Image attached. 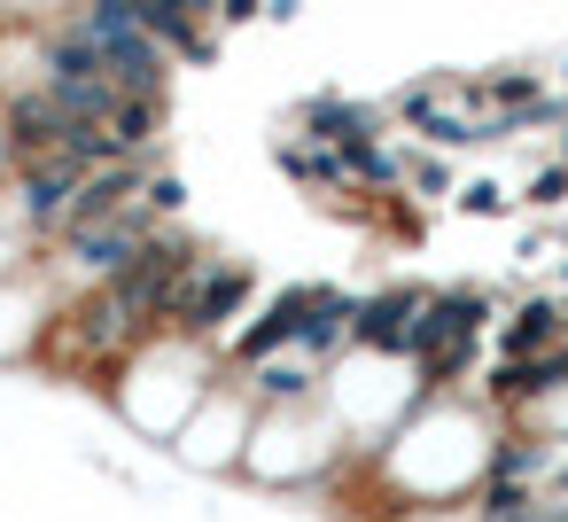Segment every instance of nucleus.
Here are the masks:
<instances>
[{
  "mask_svg": "<svg viewBox=\"0 0 568 522\" xmlns=\"http://www.w3.org/2000/svg\"><path fill=\"white\" fill-rule=\"evenodd\" d=\"M250 297H257V273L250 265H234V258H219V250H203L195 258V273L172 289V312H164V335H180V343H203V351H219L234 328H242V312H250Z\"/></svg>",
  "mask_w": 568,
  "mask_h": 522,
  "instance_id": "obj_1",
  "label": "nucleus"
},
{
  "mask_svg": "<svg viewBox=\"0 0 568 522\" xmlns=\"http://www.w3.org/2000/svg\"><path fill=\"white\" fill-rule=\"evenodd\" d=\"M428 281H382L358 297L351 312V351H374V359H405L413 367V335H420V312H428Z\"/></svg>",
  "mask_w": 568,
  "mask_h": 522,
  "instance_id": "obj_2",
  "label": "nucleus"
},
{
  "mask_svg": "<svg viewBox=\"0 0 568 522\" xmlns=\"http://www.w3.org/2000/svg\"><path fill=\"white\" fill-rule=\"evenodd\" d=\"M296 141H320V149H366V141H389V102H351V94H312L288 110Z\"/></svg>",
  "mask_w": 568,
  "mask_h": 522,
  "instance_id": "obj_3",
  "label": "nucleus"
},
{
  "mask_svg": "<svg viewBox=\"0 0 568 522\" xmlns=\"http://www.w3.org/2000/svg\"><path fill=\"white\" fill-rule=\"evenodd\" d=\"M483 351L490 359H545V351H560V289H537V297L498 304Z\"/></svg>",
  "mask_w": 568,
  "mask_h": 522,
  "instance_id": "obj_4",
  "label": "nucleus"
},
{
  "mask_svg": "<svg viewBox=\"0 0 568 522\" xmlns=\"http://www.w3.org/2000/svg\"><path fill=\"white\" fill-rule=\"evenodd\" d=\"M296 320H304V281L296 289H281L265 312H250L226 343H219V359H226V374H250V367H265V359H281V351H296Z\"/></svg>",
  "mask_w": 568,
  "mask_h": 522,
  "instance_id": "obj_5",
  "label": "nucleus"
},
{
  "mask_svg": "<svg viewBox=\"0 0 568 522\" xmlns=\"http://www.w3.org/2000/svg\"><path fill=\"white\" fill-rule=\"evenodd\" d=\"M351 312H358V289H343V281H304L296 359H312V367H335V359L351 351Z\"/></svg>",
  "mask_w": 568,
  "mask_h": 522,
  "instance_id": "obj_6",
  "label": "nucleus"
},
{
  "mask_svg": "<svg viewBox=\"0 0 568 522\" xmlns=\"http://www.w3.org/2000/svg\"><path fill=\"white\" fill-rule=\"evenodd\" d=\"M273 164H281L296 188H312V195H343V188H351L343 149H320V141H296V133H281V141H273Z\"/></svg>",
  "mask_w": 568,
  "mask_h": 522,
  "instance_id": "obj_7",
  "label": "nucleus"
},
{
  "mask_svg": "<svg viewBox=\"0 0 568 522\" xmlns=\"http://www.w3.org/2000/svg\"><path fill=\"white\" fill-rule=\"evenodd\" d=\"M405 195H413V203H452V195H459V164L436 157V149H413V157H405Z\"/></svg>",
  "mask_w": 568,
  "mask_h": 522,
  "instance_id": "obj_8",
  "label": "nucleus"
},
{
  "mask_svg": "<svg viewBox=\"0 0 568 522\" xmlns=\"http://www.w3.org/2000/svg\"><path fill=\"white\" fill-rule=\"evenodd\" d=\"M452 211H459V219H514V211H521V195H514L506 180H459Z\"/></svg>",
  "mask_w": 568,
  "mask_h": 522,
  "instance_id": "obj_9",
  "label": "nucleus"
},
{
  "mask_svg": "<svg viewBox=\"0 0 568 522\" xmlns=\"http://www.w3.org/2000/svg\"><path fill=\"white\" fill-rule=\"evenodd\" d=\"M521 203H529V211H560V203H568V164H545V172L529 180Z\"/></svg>",
  "mask_w": 568,
  "mask_h": 522,
  "instance_id": "obj_10",
  "label": "nucleus"
},
{
  "mask_svg": "<svg viewBox=\"0 0 568 522\" xmlns=\"http://www.w3.org/2000/svg\"><path fill=\"white\" fill-rule=\"evenodd\" d=\"M560 297H568V250H560Z\"/></svg>",
  "mask_w": 568,
  "mask_h": 522,
  "instance_id": "obj_11",
  "label": "nucleus"
},
{
  "mask_svg": "<svg viewBox=\"0 0 568 522\" xmlns=\"http://www.w3.org/2000/svg\"><path fill=\"white\" fill-rule=\"evenodd\" d=\"M560 87H568V63H560Z\"/></svg>",
  "mask_w": 568,
  "mask_h": 522,
  "instance_id": "obj_12",
  "label": "nucleus"
}]
</instances>
